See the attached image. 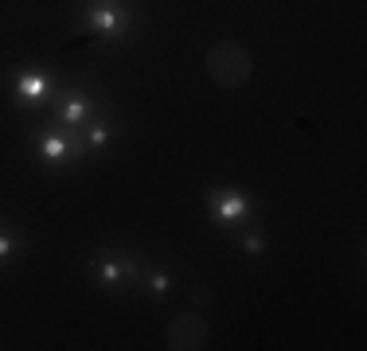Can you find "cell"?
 Listing matches in <instances>:
<instances>
[{
    "instance_id": "1",
    "label": "cell",
    "mask_w": 367,
    "mask_h": 351,
    "mask_svg": "<svg viewBox=\"0 0 367 351\" xmlns=\"http://www.w3.org/2000/svg\"><path fill=\"white\" fill-rule=\"evenodd\" d=\"M207 74L219 86L234 90V86H242L254 74V59H250V51H242L238 43H219V47L207 51Z\"/></svg>"
},
{
    "instance_id": "2",
    "label": "cell",
    "mask_w": 367,
    "mask_h": 351,
    "mask_svg": "<svg viewBox=\"0 0 367 351\" xmlns=\"http://www.w3.org/2000/svg\"><path fill=\"white\" fill-rule=\"evenodd\" d=\"M207 336H211V328L200 312H184L164 328V344L172 351H200V348H207Z\"/></svg>"
},
{
    "instance_id": "3",
    "label": "cell",
    "mask_w": 367,
    "mask_h": 351,
    "mask_svg": "<svg viewBox=\"0 0 367 351\" xmlns=\"http://www.w3.org/2000/svg\"><path fill=\"white\" fill-rule=\"evenodd\" d=\"M188 301L196 304V308H207L211 304V289L207 285H192V289H188Z\"/></svg>"
},
{
    "instance_id": "4",
    "label": "cell",
    "mask_w": 367,
    "mask_h": 351,
    "mask_svg": "<svg viewBox=\"0 0 367 351\" xmlns=\"http://www.w3.org/2000/svg\"><path fill=\"white\" fill-rule=\"evenodd\" d=\"M20 90H24V98H39L43 82H39V78H24V82H20Z\"/></svg>"
},
{
    "instance_id": "5",
    "label": "cell",
    "mask_w": 367,
    "mask_h": 351,
    "mask_svg": "<svg viewBox=\"0 0 367 351\" xmlns=\"http://www.w3.org/2000/svg\"><path fill=\"white\" fill-rule=\"evenodd\" d=\"M94 24H98V28H113V24H117V20H113V16H109V12H98V16H94Z\"/></svg>"
},
{
    "instance_id": "6",
    "label": "cell",
    "mask_w": 367,
    "mask_h": 351,
    "mask_svg": "<svg viewBox=\"0 0 367 351\" xmlns=\"http://www.w3.org/2000/svg\"><path fill=\"white\" fill-rule=\"evenodd\" d=\"M238 211H242V203H238V199H231V203H227V207H223V215H227V219H234Z\"/></svg>"
},
{
    "instance_id": "7",
    "label": "cell",
    "mask_w": 367,
    "mask_h": 351,
    "mask_svg": "<svg viewBox=\"0 0 367 351\" xmlns=\"http://www.w3.org/2000/svg\"><path fill=\"white\" fill-rule=\"evenodd\" d=\"M47 156H63V141H47Z\"/></svg>"
},
{
    "instance_id": "8",
    "label": "cell",
    "mask_w": 367,
    "mask_h": 351,
    "mask_svg": "<svg viewBox=\"0 0 367 351\" xmlns=\"http://www.w3.org/2000/svg\"><path fill=\"white\" fill-rule=\"evenodd\" d=\"M67 117L74 121V117H82V101H70V109H67Z\"/></svg>"
},
{
    "instance_id": "9",
    "label": "cell",
    "mask_w": 367,
    "mask_h": 351,
    "mask_svg": "<svg viewBox=\"0 0 367 351\" xmlns=\"http://www.w3.org/2000/svg\"><path fill=\"white\" fill-rule=\"evenodd\" d=\"M0 254H8V238H0Z\"/></svg>"
}]
</instances>
